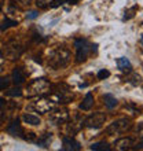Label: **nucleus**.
I'll return each instance as SVG.
<instances>
[{"label": "nucleus", "mask_w": 143, "mask_h": 151, "mask_svg": "<svg viewBox=\"0 0 143 151\" xmlns=\"http://www.w3.org/2000/svg\"><path fill=\"white\" fill-rule=\"evenodd\" d=\"M69 121V119H68ZM84 121L83 118L80 117L79 113H76V114H73V117H72V119L69 121L68 124V128H66V131H68L69 135H74V133H77V132H80V129L83 128L84 125Z\"/></svg>", "instance_id": "10"}, {"label": "nucleus", "mask_w": 143, "mask_h": 151, "mask_svg": "<svg viewBox=\"0 0 143 151\" xmlns=\"http://www.w3.org/2000/svg\"><path fill=\"white\" fill-rule=\"evenodd\" d=\"M18 25V22H17L15 19H10V18H6V19L0 24V30H7V29L10 28H14V26H17Z\"/></svg>", "instance_id": "18"}, {"label": "nucleus", "mask_w": 143, "mask_h": 151, "mask_svg": "<svg viewBox=\"0 0 143 151\" xmlns=\"http://www.w3.org/2000/svg\"><path fill=\"white\" fill-rule=\"evenodd\" d=\"M92 106H94V96H92V93H87L83 100V103L80 104V109L87 111V110H91Z\"/></svg>", "instance_id": "15"}, {"label": "nucleus", "mask_w": 143, "mask_h": 151, "mask_svg": "<svg viewBox=\"0 0 143 151\" xmlns=\"http://www.w3.org/2000/svg\"><path fill=\"white\" fill-rule=\"evenodd\" d=\"M69 62H70V51L64 47H56L54 50H51L50 54H48L47 65L52 70L64 69L65 66H68Z\"/></svg>", "instance_id": "1"}, {"label": "nucleus", "mask_w": 143, "mask_h": 151, "mask_svg": "<svg viewBox=\"0 0 143 151\" xmlns=\"http://www.w3.org/2000/svg\"><path fill=\"white\" fill-rule=\"evenodd\" d=\"M55 99H52V98H41V99L33 102L30 104V107L40 114H47L52 109H55Z\"/></svg>", "instance_id": "6"}, {"label": "nucleus", "mask_w": 143, "mask_h": 151, "mask_svg": "<svg viewBox=\"0 0 143 151\" xmlns=\"http://www.w3.org/2000/svg\"><path fill=\"white\" fill-rule=\"evenodd\" d=\"M64 3H65V0H51V1H50V4H48V7L55 8V7H59V6H62Z\"/></svg>", "instance_id": "25"}, {"label": "nucleus", "mask_w": 143, "mask_h": 151, "mask_svg": "<svg viewBox=\"0 0 143 151\" xmlns=\"http://www.w3.org/2000/svg\"><path fill=\"white\" fill-rule=\"evenodd\" d=\"M7 133L14 136V137H24V128L21 127L18 119H14L7 127Z\"/></svg>", "instance_id": "11"}, {"label": "nucleus", "mask_w": 143, "mask_h": 151, "mask_svg": "<svg viewBox=\"0 0 143 151\" xmlns=\"http://www.w3.org/2000/svg\"><path fill=\"white\" fill-rule=\"evenodd\" d=\"M51 89L54 92V95L61 103H69L72 99H73V93H72L70 88L66 85V84H56L52 87L51 85Z\"/></svg>", "instance_id": "5"}, {"label": "nucleus", "mask_w": 143, "mask_h": 151, "mask_svg": "<svg viewBox=\"0 0 143 151\" xmlns=\"http://www.w3.org/2000/svg\"><path fill=\"white\" fill-rule=\"evenodd\" d=\"M6 93H7V96H12V98H15V96L22 95V91H21L20 88H12V89H8Z\"/></svg>", "instance_id": "23"}, {"label": "nucleus", "mask_w": 143, "mask_h": 151, "mask_svg": "<svg viewBox=\"0 0 143 151\" xmlns=\"http://www.w3.org/2000/svg\"><path fill=\"white\" fill-rule=\"evenodd\" d=\"M50 143H51V133H44V135H41L39 139H37V144L43 148L48 147Z\"/></svg>", "instance_id": "17"}, {"label": "nucleus", "mask_w": 143, "mask_h": 151, "mask_svg": "<svg viewBox=\"0 0 143 151\" xmlns=\"http://www.w3.org/2000/svg\"><path fill=\"white\" fill-rule=\"evenodd\" d=\"M25 140H28V142H33V140H36V135L35 133H28L26 136H24Z\"/></svg>", "instance_id": "28"}, {"label": "nucleus", "mask_w": 143, "mask_h": 151, "mask_svg": "<svg viewBox=\"0 0 143 151\" xmlns=\"http://www.w3.org/2000/svg\"><path fill=\"white\" fill-rule=\"evenodd\" d=\"M91 150H95V151H109L110 150V146H109V143H106V142H99V143H94L91 144Z\"/></svg>", "instance_id": "20"}, {"label": "nucleus", "mask_w": 143, "mask_h": 151, "mask_svg": "<svg viewBox=\"0 0 143 151\" xmlns=\"http://www.w3.org/2000/svg\"><path fill=\"white\" fill-rule=\"evenodd\" d=\"M3 6H4V0H0V10L3 8Z\"/></svg>", "instance_id": "33"}, {"label": "nucleus", "mask_w": 143, "mask_h": 151, "mask_svg": "<svg viewBox=\"0 0 143 151\" xmlns=\"http://www.w3.org/2000/svg\"><path fill=\"white\" fill-rule=\"evenodd\" d=\"M117 66H118V69L121 70V72H131V62L127 59V58H118L117 59Z\"/></svg>", "instance_id": "16"}, {"label": "nucleus", "mask_w": 143, "mask_h": 151, "mask_svg": "<svg viewBox=\"0 0 143 151\" xmlns=\"http://www.w3.org/2000/svg\"><path fill=\"white\" fill-rule=\"evenodd\" d=\"M6 106V100L3 98H0V110H3V107Z\"/></svg>", "instance_id": "31"}, {"label": "nucleus", "mask_w": 143, "mask_h": 151, "mask_svg": "<svg viewBox=\"0 0 143 151\" xmlns=\"http://www.w3.org/2000/svg\"><path fill=\"white\" fill-rule=\"evenodd\" d=\"M116 146H117L118 150H131L135 146V140L131 139V137H124V139L117 140Z\"/></svg>", "instance_id": "14"}, {"label": "nucleus", "mask_w": 143, "mask_h": 151, "mask_svg": "<svg viewBox=\"0 0 143 151\" xmlns=\"http://www.w3.org/2000/svg\"><path fill=\"white\" fill-rule=\"evenodd\" d=\"M131 127H132V122L129 118H120L117 121H114L113 124H110L106 128V132L111 136L121 135V133H125L127 131H129Z\"/></svg>", "instance_id": "4"}, {"label": "nucleus", "mask_w": 143, "mask_h": 151, "mask_svg": "<svg viewBox=\"0 0 143 151\" xmlns=\"http://www.w3.org/2000/svg\"><path fill=\"white\" fill-rule=\"evenodd\" d=\"M80 148L81 146L77 140H74L73 137H68V136L64 137V147H62L64 151H79Z\"/></svg>", "instance_id": "12"}, {"label": "nucleus", "mask_w": 143, "mask_h": 151, "mask_svg": "<svg viewBox=\"0 0 143 151\" xmlns=\"http://www.w3.org/2000/svg\"><path fill=\"white\" fill-rule=\"evenodd\" d=\"M106 121V114L105 113H94L92 115L87 117L84 119V125L87 128H94V129H98L105 124Z\"/></svg>", "instance_id": "9"}, {"label": "nucleus", "mask_w": 143, "mask_h": 151, "mask_svg": "<svg viewBox=\"0 0 143 151\" xmlns=\"http://www.w3.org/2000/svg\"><path fill=\"white\" fill-rule=\"evenodd\" d=\"M50 89H51V84L46 78H36L26 87V98L41 96L50 92Z\"/></svg>", "instance_id": "2"}, {"label": "nucleus", "mask_w": 143, "mask_h": 151, "mask_svg": "<svg viewBox=\"0 0 143 151\" xmlns=\"http://www.w3.org/2000/svg\"><path fill=\"white\" fill-rule=\"evenodd\" d=\"M50 1H51V0H36V4H37V7H40V8H47Z\"/></svg>", "instance_id": "26"}, {"label": "nucleus", "mask_w": 143, "mask_h": 151, "mask_svg": "<svg viewBox=\"0 0 143 151\" xmlns=\"http://www.w3.org/2000/svg\"><path fill=\"white\" fill-rule=\"evenodd\" d=\"M18 1H20L22 6H29V4L32 3V0H18Z\"/></svg>", "instance_id": "30"}, {"label": "nucleus", "mask_w": 143, "mask_h": 151, "mask_svg": "<svg viewBox=\"0 0 143 151\" xmlns=\"http://www.w3.org/2000/svg\"><path fill=\"white\" fill-rule=\"evenodd\" d=\"M24 121L26 124H29V125H33V127H36V125H39L40 124V118L39 117H36V115H33V114H25L24 115Z\"/></svg>", "instance_id": "21"}, {"label": "nucleus", "mask_w": 143, "mask_h": 151, "mask_svg": "<svg viewBox=\"0 0 143 151\" xmlns=\"http://www.w3.org/2000/svg\"><path fill=\"white\" fill-rule=\"evenodd\" d=\"M103 100H105V104H106L109 109H113V107H116L117 106V99H116L113 95H110V93H107V95H105L103 96Z\"/></svg>", "instance_id": "19"}, {"label": "nucleus", "mask_w": 143, "mask_h": 151, "mask_svg": "<svg viewBox=\"0 0 143 151\" xmlns=\"http://www.w3.org/2000/svg\"><path fill=\"white\" fill-rule=\"evenodd\" d=\"M25 80H26V73L22 68H15L14 69V72H12V81L15 85H21V84L25 83Z\"/></svg>", "instance_id": "13"}, {"label": "nucleus", "mask_w": 143, "mask_h": 151, "mask_svg": "<svg viewBox=\"0 0 143 151\" xmlns=\"http://www.w3.org/2000/svg\"><path fill=\"white\" fill-rule=\"evenodd\" d=\"M8 87H10V80L7 77H0V91H4Z\"/></svg>", "instance_id": "24"}, {"label": "nucleus", "mask_w": 143, "mask_h": 151, "mask_svg": "<svg viewBox=\"0 0 143 151\" xmlns=\"http://www.w3.org/2000/svg\"><path fill=\"white\" fill-rule=\"evenodd\" d=\"M24 52V45L15 40H11L8 41L6 45H4V56H7L8 59H18L21 56V54Z\"/></svg>", "instance_id": "7"}, {"label": "nucleus", "mask_w": 143, "mask_h": 151, "mask_svg": "<svg viewBox=\"0 0 143 151\" xmlns=\"http://www.w3.org/2000/svg\"><path fill=\"white\" fill-rule=\"evenodd\" d=\"M109 76H110V72L103 69V70H100V72L98 73V78H99V80H105V78H107Z\"/></svg>", "instance_id": "27"}, {"label": "nucleus", "mask_w": 143, "mask_h": 151, "mask_svg": "<svg viewBox=\"0 0 143 151\" xmlns=\"http://www.w3.org/2000/svg\"><path fill=\"white\" fill-rule=\"evenodd\" d=\"M136 11H138V6H134V7L131 8V10H128V11H125V15H124V21L127 19H131V18H134L136 14Z\"/></svg>", "instance_id": "22"}, {"label": "nucleus", "mask_w": 143, "mask_h": 151, "mask_svg": "<svg viewBox=\"0 0 143 151\" xmlns=\"http://www.w3.org/2000/svg\"><path fill=\"white\" fill-rule=\"evenodd\" d=\"M36 17H39V12H37V11H32V12H29L28 18H30V19H33V18H36Z\"/></svg>", "instance_id": "29"}, {"label": "nucleus", "mask_w": 143, "mask_h": 151, "mask_svg": "<svg viewBox=\"0 0 143 151\" xmlns=\"http://www.w3.org/2000/svg\"><path fill=\"white\" fill-rule=\"evenodd\" d=\"M51 114H50V122L52 125H62V124L68 122L69 119V111L66 107H61V109H52Z\"/></svg>", "instance_id": "8"}, {"label": "nucleus", "mask_w": 143, "mask_h": 151, "mask_svg": "<svg viewBox=\"0 0 143 151\" xmlns=\"http://www.w3.org/2000/svg\"><path fill=\"white\" fill-rule=\"evenodd\" d=\"M80 0H65V3H69V4H77Z\"/></svg>", "instance_id": "32"}, {"label": "nucleus", "mask_w": 143, "mask_h": 151, "mask_svg": "<svg viewBox=\"0 0 143 151\" xmlns=\"http://www.w3.org/2000/svg\"><path fill=\"white\" fill-rule=\"evenodd\" d=\"M74 47H76V60H77L79 63L87 60L90 52L96 51V44H90L87 40H84V39L76 40Z\"/></svg>", "instance_id": "3"}]
</instances>
